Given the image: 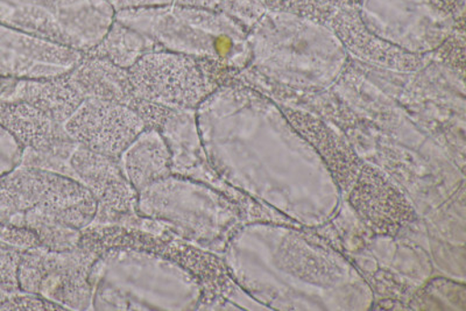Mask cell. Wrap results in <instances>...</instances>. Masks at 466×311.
Instances as JSON below:
<instances>
[{
  "label": "cell",
  "instance_id": "6da1fadb",
  "mask_svg": "<svg viewBox=\"0 0 466 311\" xmlns=\"http://www.w3.org/2000/svg\"><path fill=\"white\" fill-rule=\"evenodd\" d=\"M96 213L93 194L68 177L22 163L0 176V223L39 231L40 226L82 227Z\"/></svg>",
  "mask_w": 466,
  "mask_h": 311
},
{
  "label": "cell",
  "instance_id": "7a4b0ae2",
  "mask_svg": "<svg viewBox=\"0 0 466 311\" xmlns=\"http://www.w3.org/2000/svg\"><path fill=\"white\" fill-rule=\"evenodd\" d=\"M101 271L97 310H189L198 301L197 286L183 269L146 253H116Z\"/></svg>",
  "mask_w": 466,
  "mask_h": 311
},
{
  "label": "cell",
  "instance_id": "3957f363",
  "mask_svg": "<svg viewBox=\"0 0 466 311\" xmlns=\"http://www.w3.org/2000/svg\"><path fill=\"white\" fill-rule=\"evenodd\" d=\"M106 0H0V24L77 52H90L115 22Z\"/></svg>",
  "mask_w": 466,
  "mask_h": 311
},
{
  "label": "cell",
  "instance_id": "277c9868",
  "mask_svg": "<svg viewBox=\"0 0 466 311\" xmlns=\"http://www.w3.org/2000/svg\"><path fill=\"white\" fill-rule=\"evenodd\" d=\"M115 20L165 51L188 56H227L237 40L236 27L226 16L174 3L116 12Z\"/></svg>",
  "mask_w": 466,
  "mask_h": 311
},
{
  "label": "cell",
  "instance_id": "5b68a950",
  "mask_svg": "<svg viewBox=\"0 0 466 311\" xmlns=\"http://www.w3.org/2000/svg\"><path fill=\"white\" fill-rule=\"evenodd\" d=\"M127 76L133 96L170 110L191 109L208 91L193 56L165 49L145 54L127 69Z\"/></svg>",
  "mask_w": 466,
  "mask_h": 311
},
{
  "label": "cell",
  "instance_id": "8992f818",
  "mask_svg": "<svg viewBox=\"0 0 466 311\" xmlns=\"http://www.w3.org/2000/svg\"><path fill=\"white\" fill-rule=\"evenodd\" d=\"M146 120L133 107L112 99L89 97L65 120V134L96 155L116 159L141 132Z\"/></svg>",
  "mask_w": 466,
  "mask_h": 311
},
{
  "label": "cell",
  "instance_id": "52a82bcc",
  "mask_svg": "<svg viewBox=\"0 0 466 311\" xmlns=\"http://www.w3.org/2000/svg\"><path fill=\"white\" fill-rule=\"evenodd\" d=\"M82 53L0 24V77L53 80L81 64Z\"/></svg>",
  "mask_w": 466,
  "mask_h": 311
},
{
  "label": "cell",
  "instance_id": "ba28073f",
  "mask_svg": "<svg viewBox=\"0 0 466 311\" xmlns=\"http://www.w3.org/2000/svg\"><path fill=\"white\" fill-rule=\"evenodd\" d=\"M120 159L125 178L138 192L169 176L173 163L172 153L164 136L153 128L141 132L125 149Z\"/></svg>",
  "mask_w": 466,
  "mask_h": 311
},
{
  "label": "cell",
  "instance_id": "9c48e42d",
  "mask_svg": "<svg viewBox=\"0 0 466 311\" xmlns=\"http://www.w3.org/2000/svg\"><path fill=\"white\" fill-rule=\"evenodd\" d=\"M0 126L29 151H40L41 146H48L57 136L51 115L27 102L0 104Z\"/></svg>",
  "mask_w": 466,
  "mask_h": 311
},
{
  "label": "cell",
  "instance_id": "30bf717a",
  "mask_svg": "<svg viewBox=\"0 0 466 311\" xmlns=\"http://www.w3.org/2000/svg\"><path fill=\"white\" fill-rule=\"evenodd\" d=\"M157 49L161 48L154 41L115 20L93 51L102 59L111 61L116 67L127 70L145 54Z\"/></svg>",
  "mask_w": 466,
  "mask_h": 311
},
{
  "label": "cell",
  "instance_id": "8fae6325",
  "mask_svg": "<svg viewBox=\"0 0 466 311\" xmlns=\"http://www.w3.org/2000/svg\"><path fill=\"white\" fill-rule=\"evenodd\" d=\"M24 248L0 242V310H7L15 298L22 296L19 267Z\"/></svg>",
  "mask_w": 466,
  "mask_h": 311
},
{
  "label": "cell",
  "instance_id": "7c38bea8",
  "mask_svg": "<svg viewBox=\"0 0 466 311\" xmlns=\"http://www.w3.org/2000/svg\"><path fill=\"white\" fill-rule=\"evenodd\" d=\"M24 148L15 136L0 126V176L12 171L23 159Z\"/></svg>",
  "mask_w": 466,
  "mask_h": 311
},
{
  "label": "cell",
  "instance_id": "4fadbf2b",
  "mask_svg": "<svg viewBox=\"0 0 466 311\" xmlns=\"http://www.w3.org/2000/svg\"><path fill=\"white\" fill-rule=\"evenodd\" d=\"M111 7L116 12L124 10H133V8H144L168 5L173 4L174 0H106Z\"/></svg>",
  "mask_w": 466,
  "mask_h": 311
},
{
  "label": "cell",
  "instance_id": "5bb4252c",
  "mask_svg": "<svg viewBox=\"0 0 466 311\" xmlns=\"http://www.w3.org/2000/svg\"><path fill=\"white\" fill-rule=\"evenodd\" d=\"M20 80L0 77V104L16 102V91Z\"/></svg>",
  "mask_w": 466,
  "mask_h": 311
}]
</instances>
